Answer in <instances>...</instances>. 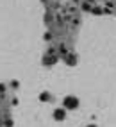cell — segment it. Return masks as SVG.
I'll return each instance as SVG.
<instances>
[{
  "instance_id": "6da1fadb",
  "label": "cell",
  "mask_w": 116,
  "mask_h": 127,
  "mask_svg": "<svg viewBox=\"0 0 116 127\" xmlns=\"http://www.w3.org/2000/svg\"><path fill=\"white\" fill-rule=\"evenodd\" d=\"M63 106H64V109H75V107H79V98L77 97H64V100H63Z\"/></svg>"
},
{
  "instance_id": "7a4b0ae2",
  "label": "cell",
  "mask_w": 116,
  "mask_h": 127,
  "mask_svg": "<svg viewBox=\"0 0 116 127\" xmlns=\"http://www.w3.org/2000/svg\"><path fill=\"white\" fill-rule=\"evenodd\" d=\"M66 116V109L63 107V109H55V111H54V118H55V120H63V118Z\"/></svg>"
},
{
  "instance_id": "3957f363",
  "label": "cell",
  "mask_w": 116,
  "mask_h": 127,
  "mask_svg": "<svg viewBox=\"0 0 116 127\" xmlns=\"http://www.w3.org/2000/svg\"><path fill=\"white\" fill-rule=\"evenodd\" d=\"M88 127H96V125H88Z\"/></svg>"
}]
</instances>
